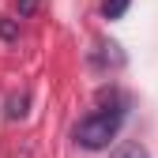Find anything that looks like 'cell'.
<instances>
[{
    "instance_id": "2",
    "label": "cell",
    "mask_w": 158,
    "mask_h": 158,
    "mask_svg": "<svg viewBox=\"0 0 158 158\" xmlns=\"http://www.w3.org/2000/svg\"><path fill=\"white\" fill-rule=\"evenodd\" d=\"M113 158H147V147H139V143H121L113 151Z\"/></svg>"
},
{
    "instance_id": "3",
    "label": "cell",
    "mask_w": 158,
    "mask_h": 158,
    "mask_svg": "<svg viewBox=\"0 0 158 158\" xmlns=\"http://www.w3.org/2000/svg\"><path fill=\"white\" fill-rule=\"evenodd\" d=\"M128 4H132V0H106V4H102V11H106V19H121Z\"/></svg>"
},
{
    "instance_id": "1",
    "label": "cell",
    "mask_w": 158,
    "mask_h": 158,
    "mask_svg": "<svg viewBox=\"0 0 158 158\" xmlns=\"http://www.w3.org/2000/svg\"><path fill=\"white\" fill-rule=\"evenodd\" d=\"M121 121H124L121 109H98V113L87 117V121L75 124V143L87 147V151H102V147H109V139H117Z\"/></svg>"
},
{
    "instance_id": "5",
    "label": "cell",
    "mask_w": 158,
    "mask_h": 158,
    "mask_svg": "<svg viewBox=\"0 0 158 158\" xmlns=\"http://www.w3.org/2000/svg\"><path fill=\"white\" fill-rule=\"evenodd\" d=\"M34 8H38V0H15V11H19V19L34 15Z\"/></svg>"
},
{
    "instance_id": "4",
    "label": "cell",
    "mask_w": 158,
    "mask_h": 158,
    "mask_svg": "<svg viewBox=\"0 0 158 158\" xmlns=\"http://www.w3.org/2000/svg\"><path fill=\"white\" fill-rule=\"evenodd\" d=\"M23 106H27V94H19V98H11V102H8V117H11V121H15V117H23V113H27Z\"/></svg>"
},
{
    "instance_id": "6",
    "label": "cell",
    "mask_w": 158,
    "mask_h": 158,
    "mask_svg": "<svg viewBox=\"0 0 158 158\" xmlns=\"http://www.w3.org/2000/svg\"><path fill=\"white\" fill-rule=\"evenodd\" d=\"M19 30H15V23H8V19H0V38H15Z\"/></svg>"
}]
</instances>
